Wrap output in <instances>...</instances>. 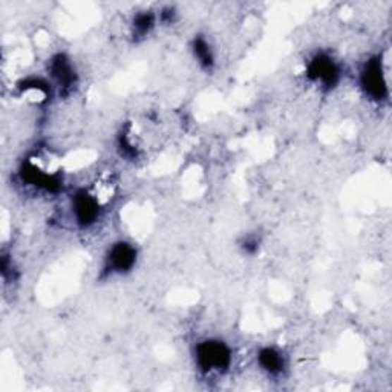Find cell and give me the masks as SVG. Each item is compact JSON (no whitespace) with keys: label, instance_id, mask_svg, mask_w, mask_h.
Instances as JSON below:
<instances>
[{"label":"cell","instance_id":"obj_1","mask_svg":"<svg viewBox=\"0 0 392 392\" xmlns=\"http://www.w3.org/2000/svg\"><path fill=\"white\" fill-rule=\"evenodd\" d=\"M200 367L204 371H222L230 365V350L226 343L218 341H207L200 343L196 350Z\"/></svg>","mask_w":392,"mask_h":392},{"label":"cell","instance_id":"obj_2","mask_svg":"<svg viewBox=\"0 0 392 392\" xmlns=\"http://www.w3.org/2000/svg\"><path fill=\"white\" fill-rule=\"evenodd\" d=\"M362 83L363 87L367 89V92L372 98H376V100H381V98L386 95V82L379 59L368 61L367 66H365L362 74Z\"/></svg>","mask_w":392,"mask_h":392},{"label":"cell","instance_id":"obj_3","mask_svg":"<svg viewBox=\"0 0 392 392\" xmlns=\"http://www.w3.org/2000/svg\"><path fill=\"white\" fill-rule=\"evenodd\" d=\"M74 213L78 224L87 227L97 221L100 207L94 196L86 192H78L74 198Z\"/></svg>","mask_w":392,"mask_h":392},{"label":"cell","instance_id":"obj_4","mask_svg":"<svg viewBox=\"0 0 392 392\" xmlns=\"http://www.w3.org/2000/svg\"><path fill=\"white\" fill-rule=\"evenodd\" d=\"M308 71H310L311 78H314V80H317V82L324 83L326 86L334 85L338 77L337 66L334 65V61L326 56H317L310 63Z\"/></svg>","mask_w":392,"mask_h":392},{"label":"cell","instance_id":"obj_5","mask_svg":"<svg viewBox=\"0 0 392 392\" xmlns=\"http://www.w3.org/2000/svg\"><path fill=\"white\" fill-rule=\"evenodd\" d=\"M137 259V252L135 248L126 243H120L114 245L109 255V262L114 270L117 271H128L130 270Z\"/></svg>","mask_w":392,"mask_h":392},{"label":"cell","instance_id":"obj_6","mask_svg":"<svg viewBox=\"0 0 392 392\" xmlns=\"http://www.w3.org/2000/svg\"><path fill=\"white\" fill-rule=\"evenodd\" d=\"M259 363L265 371H269L271 374L281 372L282 367H283L282 355L273 348H264L259 353Z\"/></svg>","mask_w":392,"mask_h":392},{"label":"cell","instance_id":"obj_7","mask_svg":"<svg viewBox=\"0 0 392 392\" xmlns=\"http://www.w3.org/2000/svg\"><path fill=\"white\" fill-rule=\"evenodd\" d=\"M52 73H54V75L59 80L60 85L69 86L71 83L74 82L73 68H71V65L68 63V60L63 56H59L54 60V63H52Z\"/></svg>","mask_w":392,"mask_h":392},{"label":"cell","instance_id":"obj_8","mask_svg":"<svg viewBox=\"0 0 392 392\" xmlns=\"http://www.w3.org/2000/svg\"><path fill=\"white\" fill-rule=\"evenodd\" d=\"M195 56L198 57V60L201 61L202 65H206V66L212 65L213 59H212V52H210L209 44L204 42V40H201V39H198V40L195 42Z\"/></svg>","mask_w":392,"mask_h":392},{"label":"cell","instance_id":"obj_9","mask_svg":"<svg viewBox=\"0 0 392 392\" xmlns=\"http://www.w3.org/2000/svg\"><path fill=\"white\" fill-rule=\"evenodd\" d=\"M154 23V19H152V16L150 14H140L137 19H135V28L140 31V32H147L150 26H152Z\"/></svg>","mask_w":392,"mask_h":392}]
</instances>
